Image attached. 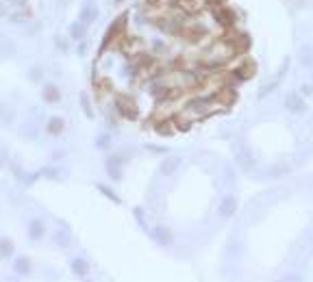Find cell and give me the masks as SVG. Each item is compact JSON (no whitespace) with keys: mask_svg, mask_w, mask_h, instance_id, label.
<instances>
[{"mask_svg":"<svg viewBox=\"0 0 313 282\" xmlns=\"http://www.w3.org/2000/svg\"><path fill=\"white\" fill-rule=\"evenodd\" d=\"M13 269H16L20 276H28V273H31V263H28V258L20 256V258H16V263H13Z\"/></svg>","mask_w":313,"mask_h":282,"instance_id":"cell-23","label":"cell"},{"mask_svg":"<svg viewBox=\"0 0 313 282\" xmlns=\"http://www.w3.org/2000/svg\"><path fill=\"white\" fill-rule=\"evenodd\" d=\"M20 135L24 137V139L33 141V139H37L39 128H37V124H35V122H26V124H22V126H20Z\"/></svg>","mask_w":313,"mask_h":282,"instance_id":"cell-18","label":"cell"},{"mask_svg":"<svg viewBox=\"0 0 313 282\" xmlns=\"http://www.w3.org/2000/svg\"><path fill=\"white\" fill-rule=\"evenodd\" d=\"M124 26H126V16H120L118 20H113V24L109 26L107 37H105V41H103V50H105L107 46H111V43L118 39V37H122V33H124Z\"/></svg>","mask_w":313,"mask_h":282,"instance_id":"cell-5","label":"cell"},{"mask_svg":"<svg viewBox=\"0 0 313 282\" xmlns=\"http://www.w3.org/2000/svg\"><path fill=\"white\" fill-rule=\"evenodd\" d=\"M209 7H213V9H220V7L227 5V0H207Z\"/></svg>","mask_w":313,"mask_h":282,"instance_id":"cell-34","label":"cell"},{"mask_svg":"<svg viewBox=\"0 0 313 282\" xmlns=\"http://www.w3.org/2000/svg\"><path fill=\"white\" fill-rule=\"evenodd\" d=\"M96 20H98V7L94 0H90V3H85L83 9H81V22H85V24H94Z\"/></svg>","mask_w":313,"mask_h":282,"instance_id":"cell-10","label":"cell"},{"mask_svg":"<svg viewBox=\"0 0 313 282\" xmlns=\"http://www.w3.org/2000/svg\"><path fill=\"white\" fill-rule=\"evenodd\" d=\"M85 48H87V46H85V43H81V46H78V54H81V57L85 54Z\"/></svg>","mask_w":313,"mask_h":282,"instance_id":"cell-43","label":"cell"},{"mask_svg":"<svg viewBox=\"0 0 313 282\" xmlns=\"http://www.w3.org/2000/svg\"><path fill=\"white\" fill-rule=\"evenodd\" d=\"M18 50H16V41L9 39V37H5V39H0V57L3 59H9V57H13Z\"/></svg>","mask_w":313,"mask_h":282,"instance_id":"cell-19","label":"cell"},{"mask_svg":"<svg viewBox=\"0 0 313 282\" xmlns=\"http://www.w3.org/2000/svg\"><path fill=\"white\" fill-rule=\"evenodd\" d=\"M41 98H43V102H48V104H55V102H59V100H61V91H59V87H57L55 83H48V85H43Z\"/></svg>","mask_w":313,"mask_h":282,"instance_id":"cell-12","label":"cell"},{"mask_svg":"<svg viewBox=\"0 0 313 282\" xmlns=\"http://www.w3.org/2000/svg\"><path fill=\"white\" fill-rule=\"evenodd\" d=\"M115 108H118V113L126 120L140 118V106H137L135 100L128 98V96H115Z\"/></svg>","mask_w":313,"mask_h":282,"instance_id":"cell-2","label":"cell"},{"mask_svg":"<svg viewBox=\"0 0 313 282\" xmlns=\"http://www.w3.org/2000/svg\"><path fill=\"white\" fill-rule=\"evenodd\" d=\"M289 63H292V59H289V57H287V59H285V63H283V68L279 70V78H283V76L287 74V70H289Z\"/></svg>","mask_w":313,"mask_h":282,"instance_id":"cell-33","label":"cell"},{"mask_svg":"<svg viewBox=\"0 0 313 282\" xmlns=\"http://www.w3.org/2000/svg\"><path fill=\"white\" fill-rule=\"evenodd\" d=\"M70 35H72V39H78V41H83L85 39V22H74V24H70Z\"/></svg>","mask_w":313,"mask_h":282,"instance_id":"cell-22","label":"cell"},{"mask_svg":"<svg viewBox=\"0 0 313 282\" xmlns=\"http://www.w3.org/2000/svg\"><path fill=\"white\" fill-rule=\"evenodd\" d=\"M148 150H152V152H157V154H163V152H167L165 148H157V146H146Z\"/></svg>","mask_w":313,"mask_h":282,"instance_id":"cell-41","label":"cell"},{"mask_svg":"<svg viewBox=\"0 0 313 282\" xmlns=\"http://www.w3.org/2000/svg\"><path fill=\"white\" fill-rule=\"evenodd\" d=\"M178 165H181V158L167 156L165 161L159 165V174H161V176H174V174H176V170H178Z\"/></svg>","mask_w":313,"mask_h":282,"instance_id":"cell-13","label":"cell"},{"mask_svg":"<svg viewBox=\"0 0 313 282\" xmlns=\"http://www.w3.org/2000/svg\"><path fill=\"white\" fill-rule=\"evenodd\" d=\"M11 22H13V24H20V22H24V16H22L20 11H16V13L11 16Z\"/></svg>","mask_w":313,"mask_h":282,"instance_id":"cell-35","label":"cell"},{"mask_svg":"<svg viewBox=\"0 0 313 282\" xmlns=\"http://www.w3.org/2000/svg\"><path fill=\"white\" fill-rule=\"evenodd\" d=\"M242 248H244V245H242V241H239V239H233V241L227 245V250H229V254H242Z\"/></svg>","mask_w":313,"mask_h":282,"instance_id":"cell-27","label":"cell"},{"mask_svg":"<svg viewBox=\"0 0 313 282\" xmlns=\"http://www.w3.org/2000/svg\"><path fill=\"white\" fill-rule=\"evenodd\" d=\"M135 217L140 219V223H144L142 219H144V213H142V208H135Z\"/></svg>","mask_w":313,"mask_h":282,"instance_id":"cell-42","label":"cell"},{"mask_svg":"<svg viewBox=\"0 0 313 282\" xmlns=\"http://www.w3.org/2000/svg\"><path fill=\"white\" fill-rule=\"evenodd\" d=\"M122 165H124V158H122L120 154L107 156V174L111 176V180H115V183H120L122 180Z\"/></svg>","mask_w":313,"mask_h":282,"instance_id":"cell-6","label":"cell"},{"mask_svg":"<svg viewBox=\"0 0 313 282\" xmlns=\"http://www.w3.org/2000/svg\"><path fill=\"white\" fill-rule=\"evenodd\" d=\"M43 233H46V226H43L41 219H33L31 223H28V237H31L33 241H39V239L43 237Z\"/></svg>","mask_w":313,"mask_h":282,"instance_id":"cell-17","label":"cell"},{"mask_svg":"<svg viewBox=\"0 0 313 282\" xmlns=\"http://www.w3.org/2000/svg\"><path fill=\"white\" fill-rule=\"evenodd\" d=\"M13 252H16V245L11 239H0V258H11Z\"/></svg>","mask_w":313,"mask_h":282,"instance_id":"cell-21","label":"cell"},{"mask_svg":"<svg viewBox=\"0 0 313 282\" xmlns=\"http://www.w3.org/2000/svg\"><path fill=\"white\" fill-rule=\"evenodd\" d=\"M183 37L187 41H192V43H200L202 39H207L209 37V31H207V26L205 24H200V22H189L187 28H185V33H183Z\"/></svg>","mask_w":313,"mask_h":282,"instance_id":"cell-4","label":"cell"},{"mask_svg":"<svg viewBox=\"0 0 313 282\" xmlns=\"http://www.w3.org/2000/svg\"><path fill=\"white\" fill-rule=\"evenodd\" d=\"M28 78H31L33 83H39L41 78H43V70L39 68V65H33L31 72H28Z\"/></svg>","mask_w":313,"mask_h":282,"instance_id":"cell-28","label":"cell"},{"mask_svg":"<svg viewBox=\"0 0 313 282\" xmlns=\"http://www.w3.org/2000/svg\"><path fill=\"white\" fill-rule=\"evenodd\" d=\"M298 63L302 68H313V46L304 43L302 48H298Z\"/></svg>","mask_w":313,"mask_h":282,"instance_id":"cell-14","label":"cell"},{"mask_svg":"<svg viewBox=\"0 0 313 282\" xmlns=\"http://www.w3.org/2000/svg\"><path fill=\"white\" fill-rule=\"evenodd\" d=\"M46 130H48V135L59 137V135L63 133V130H65V122H63V118H59V115L50 118V120H48V124H46Z\"/></svg>","mask_w":313,"mask_h":282,"instance_id":"cell-15","label":"cell"},{"mask_svg":"<svg viewBox=\"0 0 313 282\" xmlns=\"http://www.w3.org/2000/svg\"><path fill=\"white\" fill-rule=\"evenodd\" d=\"M5 16H9V7L5 3H0V18H5Z\"/></svg>","mask_w":313,"mask_h":282,"instance_id":"cell-38","label":"cell"},{"mask_svg":"<svg viewBox=\"0 0 313 282\" xmlns=\"http://www.w3.org/2000/svg\"><path fill=\"white\" fill-rule=\"evenodd\" d=\"M81 106H83V113L87 115V118H94V111H92V104H90V100H87V93H81Z\"/></svg>","mask_w":313,"mask_h":282,"instance_id":"cell-29","label":"cell"},{"mask_svg":"<svg viewBox=\"0 0 313 282\" xmlns=\"http://www.w3.org/2000/svg\"><path fill=\"white\" fill-rule=\"evenodd\" d=\"M16 122V111L9 106V104H3L0 106V124L3 126H11Z\"/></svg>","mask_w":313,"mask_h":282,"instance_id":"cell-20","label":"cell"},{"mask_svg":"<svg viewBox=\"0 0 313 282\" xmlns=\"http://www.w3.org/2000/svg\"><path fill=\"white\" fill-rule=\"evenodd\" d=\"M287 3L292 7H304V5H307V0H287Z\"/></svg>","mask_w":313,"mask_h":282,"instance_id":"cell-39","label":"cell"},{"mask_svg":"<svg viewBox=\"0 0 313 282\" xmlns=\"http://www.w3.org/2000/svg\"><path fill=\"white\" fill-rule=\"evenodd\" d=\"M178 5L183 7V9H189V7H194V5H196V0H178Z\"/></svg>","mask_w":313,"mask_h":282,"instance_id":"cell-36","label":"cell"},{"mask_svg":"<svg viewBox=\"0 0 313 282\" xmlns=\"http://www.w3.org/2000/svg\"><path fill=\"white\" fill-rule=\"evenodd\" d=\"M155 241L159 245H172L174 241V235H172V230L163 226V223H157V228H155Z\"/></svg>","mask_w":313,"mask_h":282,"instance_id":"cell-11","label":"cell"},{"mask_svg":"<svg viewBox=\"0 0 313 282\" xmlns=\"http://www.w3.org/2000/svg\"><path fill=\"white\" fill-rule=\"evenodd\" d=\"M217 213H220V217H233L237 213V198L235 195H224L222 202H220V208H217Z\"/></svg>","mask_w":313,"mask_h":282,"instance_id":"cell-9","label":"cell"},{"mask_svg":"<svg viewBox=\"0 0 313 282\" xmlns=\"http://www.w3.org/2000/svg\"><path fill=\"white\" fill-rule=\"evenodd\" d=\"M300 91L304 93V96H311V93H313V87H311V85H304V87H302V89H300Z\"/></svg>","mask_w":313,"mask_h":282,"instance_id":"cell-40","label":"cell"},{"mask_svg":"<svg viewBox=\"0 0 313 282\" xmlns=\"http://www.w3.org/2000/svg\"><path fill=\"white\" fill-rule=\"evenodd\" d=\"M43 176H48V178H57V176H59V172L53 170V167H48L46 172H43Z\"/></svg>","mask_w":313,"mask_h":282,"instance_id":"cell-37","label":"cell"},{"mask_svg":"<svg viewBox=\"0 0 313 282\" xmlns=\"http://www.w3.org/2000/svg\"><path fill=\"white\" fill-rule=\"evenodd\" d=\"M213 111H220V104L215 102V96H196L192 100H187L185 102V113L192 115V120L194 118H207L209 113H213Z\"/></svg>","mask_w":313,"mask_h":282,"instance_id":"cell-1","label":"cell"},{"mask_svg":"<svg viewBox=\"0 0 313 282\" xmlns=\"http://www.w3.org/2000/svg\"><path fill=\"white\" fill-rule=\"evenodd\" d=\"M213 20L222 28H233L237 18H235V13H233L231 9H227V5H224V7H220V9H213Z\"/></svg>","mask_w":313,"mask_h":282,"instance_id":"cell-7","label":"cell"},{"mask_svg":"<svg viewBox=\"0 0 313 282\" xmlns=\"http://www.w3.org/2000/svg\"><path fill=\"white\" fill-rule=\"evenodd\" d=\"M96 187H98V191H100V193H103V195H107V198H109V200H113V202H115V204H120V198H118V195H115V193H113L111 189H107V187H105V185H96Z\"/></svg>","mask_w":313,"mask_h":282,"instance_id":"cell-30","label":"cell"},{"mask_svg":"<svg viewBox=\"0 0 313 282\" xmlns=\"http://www.w3.org/2000/svg\"><path fill=\"white\" fill-rule=\"evenodd\" d=\"M276 87H279V81H272V83H267L265 87H261V89L257 91V98L259 100H263V98H267V96H270V93L276 89Z\"/></svg>","mask_w":313,"mask_h":282,"instance_id":"cell-26","label":"cell"},{"mask_svg":"<svg viewBox=\"0 0 313 282\" xmlns=\"http://www.w3.org/2000/svg\"><path fill=\"white\" fill-rule=\"evenodd\" d=\"M115 3H124V0H115Z\"/></svg>","mask_w":313,"mask_h":282,"instance_id":"cell-44","label":"cell"},{"mask_svg":"<svg viewBox=\"0 0 313 282\" xmlns=\"http://www.w3.org/2000/svg\"><path fill=\"white\" fill-rule=\"evenodd\" d=\"M55 43H57V48H59V50H63V52L68 50V39H65V37H59V35H57Z\"/></svg>","mask_w":313,"mask_h":282,"instance_id":"cell-32","label":"cell"},{"mask_svg":"<svg viewBox=\"0 0 313 282\" xmlns=\"http://www.w3.org/2000/svg\"><path fill=\"white\" fill-rule=\"evenodd\" d=\"M285 108L294 115H302V113H307V102H304L302 96H298V93H289L285 98Z\"/></svg>","mask_w":313,"mask_h":282,"instance_id":"cell-8","label":"cell"},{"mask_svg":"<svg viewBox=\"0 0 313 282\" xmlns=\"http://www.w3.org/2000/svg\"><path fill=\"white\" fill-rule=\"evenodd\" d=\"M233 150H235V163L239 165V170H244V172L257 170V158L252 156V152L242 148V143H233Z\"/></svg>","mask_w":313,"mask_h":282,"instance_id":"cell-3","label":"cell"},{"mask_svg":"<svg viewBox=\"0 0 313 282\" xmlns=\"http://www.w3.org/2000/svg\"><path fill=\"white\" fill-rule=\"evenodd\" d=\"M70 267H72V273H76L78 278H85L87 273H90V265H87V260L85 258H72V263H70Z\"/></svg>","mask_w":313,"mask_h":282,"instance_id":"cell-16","label":"cell"},{"mask_svg":"<svg viewBox=\"0 0 313 282\" xmlns=\"http://www.w3.org/2000/svg\"><path fill=\"white\" fill-rule=\"evenodd\" d=\"M53 241H55V245H59V248H70V243H72L68 233H55Z\"/></svg>","mask_w":313,"mask_h":282,"instance_id":"cell-25","label":"cell"},{"mask_svg":"<svg viewBox=\"0 0 313 282\" xmlns=\"http://www.w3.org/2000/svg\"><path fill=\"white\" fill-rule=\"evenodd\" d=\"M109 143H111L109 135H100V137H98V141H96V146H98L100 150H105V148H109Z\"/></svg>","mask_w":313,"mask_h":282,"instance_id":"cell-31","label":"cell"},{"mask_svg":"<svg viewBox=\"0 0 313 282\" xmlns=\"http://www.w3.org/2000/svg\"><path fill=\"white\" fill-rule=\"evenodd\" d=\"M155 130H157V133L161 135V137H170V135L174 133L172 124H170V122H165V120H159L157 124H155Z\"/></svg>","mask_w":313,"mask_h":282,"instance_id":"cell-24","label":"cell"}]
</instances>
